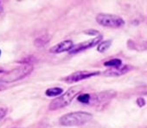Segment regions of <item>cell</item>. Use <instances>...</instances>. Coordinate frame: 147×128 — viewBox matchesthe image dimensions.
<instances>
[{"instance_id":"cell-2","label":"cell","mask_w":147,"mask_h":128,"mask_svg":"<svg viewBox=\"0 0 147 128\" xmlns=\"http://www.w3.org/2000/svg\"><path fill=\"white\" fill-rule=\"evenodd\" d=\"M92 118L93 115L87 112H74L61 116L59 122L64 126H76L88 123Z\"/></svg>"},{"instance_id":"cell-18","label":"cell","mask_w":147,"mask_h":128,"mask_svg":"<svg viewBox=\"0 0 147 128\" xmlns=\"http://www.w3.org/2000/svg\"><path fill=\"white\" fill-rule=\"evenodd\" d=\"M5 72V70L4 69H0V73H4Z\"/></svg>"},{"instance_id":"cell-15","label":"cell","mask_w":147,"mask_h":128,"mask_svg":"<svg viewBox=\"0 0 147 128\" xmlns=\"http://www.w3.org/2000/svg\"><path fill=\"white\" fill-rule=\"evenodd\" d=\"M137 104H138V106L142 107V106H144V104H145V100H144L143 98H138V99L137 100Z\"/></svg>"},{"instance_id":"cell-19","label":"cell","mask_w":147,"mask_h":128,"mask_svg":"<svg viewBox=\"0 0 147 128\" xmlns=\"http://www.w3.org/2000/svg\"><path fill=\"white\" fill-rule=\"evenodd\" d=\"M0 55H1V50H0Z\"/></svg>"},{"instance_id":"cell-7","label":"cell","mask_w":147,"mask_h":128,"mask_svg":"<svg viewBox=\"0 0 147 128\" xmlns=\"http://www.w3.org/2000/svg\"><path fill=\"white\" fill-rule=\"evenodd\" d=\"M132 69V67L130 65H123L118 68H112L111 69H108L107 71L104 72V75L107 76V77H117V76H120L123 75L127 74L128 72H130Z\"/></svg>"},{"instance_id":"cell-3","label":"cell","mask_w":147,"mask_h":128,"mask_svg":"<svg viewBox=\"0 0 147 128\" xmlns=\"http://www.w3.org/2000/svg\"><path fill=\"white\" fill-rule=\"evenodd\" d=\"M32 71L33 66L31 64H24V65L15 68L12 70L5 72V75L0 79V82H2L3 83H12L25 78L26 76L30 75Z\"/></svg>"},{"instance_id":"cell-10","label":"cell","mask_w":147,"mask_h":128,"mask_svg":"<svg viewBox=\"0 0 147 128\" xmlns=\"http://www.w3.org/2000/svg\"><path fill=\"white\" fill-rule=\"evenodd\" d=\"M63 90L61 88H48L45 92V94L49 97H55L60 95L61 94H62Z\"/></svg>"},{"instance_id":"cell-11","label":"cell","mask_w":147,"mask_h":128,"mask_svg":"<svg viewBox=\"0 0 147 128\" xmlns=\"http://www.w3.org/2000/svg\"><path fill=\"white\" fill-rule=\"evenodd\" d=\"M104 66L106 67H111V68H118L122 66V61L120 59H112L110 61H107L104 62Z\"/></svg>"},{"instance_id":"cell-14","label":"cell","mask_w":147,"mask_h":128,"mask_svg":"<svg viewBox=\"0 0 147 128\" xmlns=\"http://www.w3.org/2000/svg\"><path fill=\"white\" fill-rule=\"evenodd\" d=\"M7 113V109L5 107H0V120H2Z\"/></svg>"},{"instance_id":"cell-13","label":"cell","mask_w":147,"mask_h":128,"mask_svg":"<svg viewBox=\"0 0 147 128\" xmlns=\"http://www.w3.org/2000/svg\"><path fill=\"white\" fill-rule=\"evenodd\" d=\"M77 100L79 102H81L82 104H89L90 100H91V94H81L77 97Z\"/></svg>"},{"instance_id":"cell-5","label":"cell","mask_w":147,"mask_h":128,"mask_svg":"<svg viewBox=\"0 0 147 128\" xmlns=\"http://www.w3.org/2000/svg\"><path fill=\"white\" fill-rule=\"evenodd\" d=\"M100 75V72H97V71H77V72H75L71 75H69L68 76H67L64 81L67 83H75V82H81L82 80H85V79H88L90 77H93V76H95V75Z\"/></svg>"},{"instance_id":"cell-8","label":"cell","mask_w":147,"mask_h":128,"mask_svg":"<svg viewBox=\"0 0 147 128\" xmlns=\"http://www.w3.org/2000/svg\"><path fill=\"white\" fill-rule=\"evenodd\" d=\"M73 47H74V43L71 40H65V41L61 42L60 43H57L56 45L53 46L49 49V52L52 54H60V53H63L66 51L69 52Z\"/></svg>"},{"instance_id":"cell-16","label":"cell","mask_w":147,"mask_h":128,"mask_svg":"<svg viewBox=\"0 0 147 128\" xmlns=\"http://www.w3.org/2000/svg\"><path fill=\"white\" fill-rule=\"evenodd\" d=\"M85 33L88 36H95V35H98V31L97 30H87L85 31Z\"/></svg>"},{"instance_id":"cell-12","label":"cell","mask_w":147,"mask_h":128,"mask_svg":"<svg viewBox=\"0 0 147 128\" xmlns=\"http://www.w3.org/2000/svg\"><path fill=\"white\" fill-rule=\"evenodd\" d=\"M112 45V41L111 40H107V41H104V42H100V44L98 45V48H97V50L100 53H103L105 51H107L110 46Z\"/></svg>"},{"instance_id":"cell-6","label":"cell","mask_w":147,"mask_h":128,"mask_svg":"<svg viewBox=\"0 0 147 128\" xmlns=\"http://www.w3.org/2000/svg\"><path fill=\"white\" fill-rule=\"evenodd\" d=\"M102 39V36H98L97 37L92 39V40H88L83 42H81L76 46H74L72 48V49L69 51V54H76V53H80L83 50H86L88 49H90L94 46H95L96 44H98Z\"/></svg>"},{"instance_id":"cell-4","label":"cell","mask_w":147,"mask_h":128,"mask_svg":"<svg viewBox=\"0 0 147 128\" xmlns=\"http://www.w3.org/2000/svg\"><path fill=\"white\" fill-rule=\"evenodd\" d=\"M96 22L104 27L108 28H120L125 24V21L119 16L112 14L100 13L96 16Z\"/></svg>"},{"instance_id":"cell-17","label":"cell","mask_w":147,"mask_h":128,"mask_svg":"<svg viewBox=\"0 0 147 128\" xmlns=\"http://www.w3.org/2000/svg\"><path fill=\"white\" fill-rule=\"evenodd\" d=\"M5 83H3L2 82H0V91H2L3 89H5Z\"/></svg>"},{"instance_id":"cell-9","label":"cell","mask_w":147,"mask_h":128,"mask_svg":"<svg viewBox=\"0 0 147 128\" xmlns=\"http://www.w3.org/2000/svg\"><path fill=\"white\" fill-rule=\"evenodd\" d=\"M49 39H50V37L49 36L45 35V36L36 38L34 42V44L36 48H42V47H44L49 42Z\"/></svg>"},{"instance_id":"cell-1","label":"cell","mask_w":147,"mask_h":128,"mask_svg":"<svg viewBox=\"0 0 147 128\" xmlns=\"http://www.w3.org/2000/svg\"><path fill=\"white\" fill-rule=\"evenodd\" d=\"M82 90H83V87L81 85L71 87L62 95H61L60 97H57L56 99L53 100L50 102V104L49 106V110H52V111L57 110V109H60V108L68 106L72 102V100L76 98V96L77 94H79Z\"/></svg>"}]
</instances>
